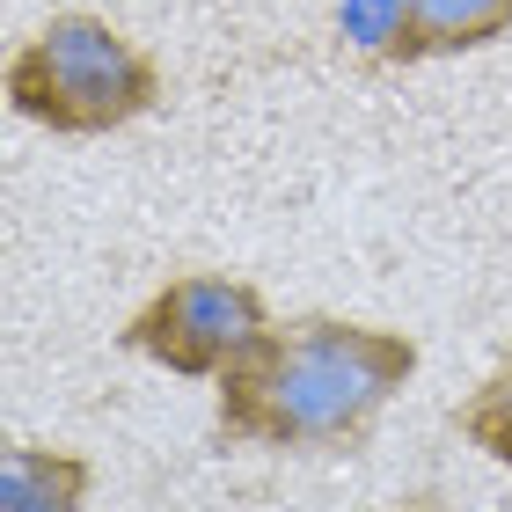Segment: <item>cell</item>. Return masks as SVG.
I'll use <instances>...</instances> for the list:
<instances>
[{"mask_svg": "<svg viewBox=\"0 0 512 512\" xmlns=\"http://www.w3.org/2000/svg\"><path fill=\"white\" fill-rule=\"evenodd\" d=\"M88 483H96V469L74 447H8L0 454V512H81Z\"/></svg>", "mask_w": 512, "mask_h": 512, "instance_id": "obj_5", "label": "cell"}, {"mask_svg": "<svg viewBox=\"0 0 512 512\" xmlns=\"http://www.w3.org/2000/svg\"><path fill=\"white\" fill-rule=\"evenodd\" d=\"M425 512H432V505H425Z\"/></svg>", "mask_w": 512, "mask_h": 512, "instance_id": "obj_7", "label": "cell"}, {"mask_svg": "<svg viewBox=\"0 0 512 512\" xmlns=\"http://www.w3.org/2000/svg\"><path fill=\"white\" fill-rule=\"evenodd\" d=\"M8 103L15 118H30L44 132L96 139L161 103V66L125 30H110L103 15H52L37 37L15 44Z\"/></svg>", "mask_w": 512, "mask_h": 512, "instance_id": "obj_2", "label": "cell"}, {"mask_svg": "<svg viewBox=\"0 0 512 512\" xmlns=\"http://www.w3.org/2000/svg\"><path fill=\"white\" fill-rule=\"evenodd\" d=\"M381 59L417 66V59H454V52H483L512 30V0H381Z\"/></svg>", "mask_w": 512, "mask_h": 512, "instance_id": "obj_4", "label": "cell"}, {"mask_svg": "<svg viewBox=\"0 0 512 512\" xmlns=\"http://www.w3.org/2000/svg\"><path fill=\"white\" fill-rule=\"evenodd\" d=\"M454 432L469 439V447H483L498 469H512V337H505L498 366L469 388V403L454 410Z\"/></svg>", "mask_w": 512, "mask_h": 512, "instance_id": "obj_6", "label": "cell"}, {"mask_svg": "<svg viewBox=\"0 0 512 512\" xmlns=\"http://www.w3.org/2000/svg\"><path fill=\"white\" fill-rule=\"evenodd\" d=\"M410 374V330L308 315L249 337V352L220 374L213 432L227 447H359Z\"/></svg>", "mask_w": 512, "mask_h": 512, "instance_id": "obj_1", "label": "cell"}, {"mask_svg": "<svg viewBox=\"0 0 512 512\" xmlns=\"http://www.w3.org/2000/svg\"><path fill=\"white\" fill-rule=\"evenodd\" d=\"M271 330V308L249 278H227V271H183L169 278L147 308H139L118 344L139 359H154L161 374H183V381H205V374H227L249 337Z\"/></svg>", "mask_w": 512, "mask_h": 512, "instance_id": "obj_3", "label": "cell"}]
</instances>
